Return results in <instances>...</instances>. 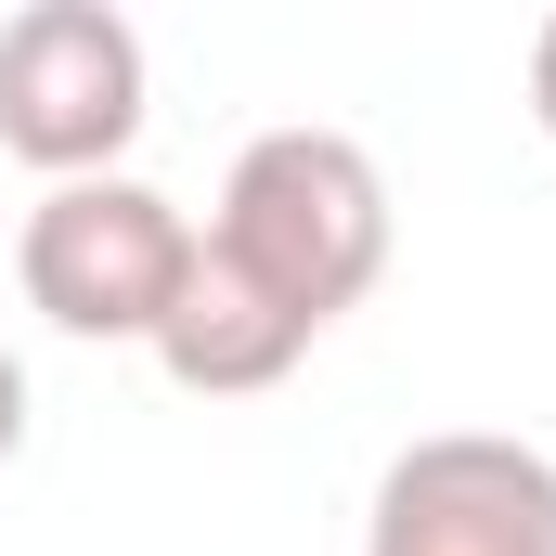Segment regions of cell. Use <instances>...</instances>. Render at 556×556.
Listing matches in <instances>:
<instances>
[{"mask_svg":"<svg viewBox=\"0 0 556 556\" xmlns=\"http://www.w3.org/2000/svg\"><path fill=\"white\" fill-rule=\"evenodd\" d=\"M207 260H233L298 337H324L389 273V181H376V155L350 130H260L233 155V181H220Z\"/></svg>","mask_w":556,"mask_h":556,"instance_id":"1","label":"cell"},{"mask_svg":"<svg viewBox=\"0 0 556 556\" xmlns=\"http://www.w3.org/2000/svg\"><path fill=\"white\" fill-rule=\"evenodd\" d=\"M13 273H26V311L52 337H91V350H155L168 298L194 273V220L155 194V181H52L13 233Z\"/></svg>","mask_w":556,"mask_h":556,"instance_id":"2","label":"cell"},{"mask_svg":"<svg viewBox=\"0 0 556 556\" xmlns=\"http://www.w3.org/2000/svg\"><path fill=\"white\" fill-rule=\"evenodd\" d=\"M142 142V26L117 0H26L0 26V155L39 181H117Z\"/></svg>","mask_w":556,"mask_h":556,"instance_id":"3","label":"cell"},{"mask_svg":"<svg viewBox=\"0 0 556 556\" xmlns=\"http://www.w3.org/2000/svg\"><path fill=\"white\" fill-rule=\"evenodd\" d=\"M363 556H556V453L505 427H427L389 453Z\"/></svg>","mask_w":556,"mask_h":556,"instance_id":"4","label":"cell"},{"mask_svg":"<svg viewBox=\"0 0 556 556\" xmlns=\"http://www.w3.org/2000/svg\"><path fill=\"white\" fill-rule=\"evenodd\" d=\"M155 363H168L194 402H247V389H285V376L311 363V337H298L233 260H207V233H194V273L168 298V324H155Z\"/></svg>","mask_w":556,"mask_h":556,"instance_id":"5","label":"cell"},{"mask_svg":"<svg viewBox=\"0 0 556 556\" xmlns=\"http://www.w3.org/2000/svg\"><path fill=\"white\" fill-rule=\"evenodd\" d=\"M13 453H26V363L0 350V466H13Z\"/></svg>","mask_w":556,"mask_h":556,"instance_id":"6","label":"cell"},{"mask_svg":"<svg viewBox=\"0 0 556 556\" xmlns=\"http://www.w3.org/2000/svg\"><path fill=\"white\" fill-rule=\"evenodd\" d=\"M531 117H544V142H556V13H544V39H531Z\"/></svg>","mask_w":556,"mask_h":556,"instance_id":"7","label":"cell"}]
</instances>
